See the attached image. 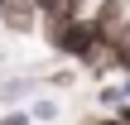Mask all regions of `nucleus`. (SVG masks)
Instances as JSON below:
<instances>
[{
    "mask_svg": "<svg viewBox=\"0 0 130 125\" xmlns=\"http://www.w3.org/2000/svg\"><path fill=\"white\" fill-rule=\"evenodd\" d=\"M48 82H53V87H72V82H77V77H72V72H68V67H63V72H53V77H48Z\"/></svg>",
    "mask_w": 130,
    "mask_h": 125,
    "instance_id": "obj_8",
    "label": "nucleus"
},
{
    "mask_svg": "<svg viewBox=\"0 0 130 125\" xmlns=\"http://www.w3.org/2000/svg\"><path fill=\"white\" fill-rule=\"evenodd\" d=\"M111 116H116V120H121V125H130V101H121V106H116Z\"/></svg>",
    "mask_w": 130,
    "mask_h": 125,
    "instance_id": "obj_9",
    "label": "nucleus"
},
{
    "mask_svg": "<svg viewBox=\"0 0 130 125\" xmlns=\"http://www.w3.org/2000/svg\"><path fill=\"white\" fill-rule=\"evenodd\" d=\"M92 19H96L101 29H111V34H116V29L130 19V10H125V0H96V5H92Z\"/></svg>",
    "mask_w": 130,
    "mask_h": 125,
    "instance_id": "obj_2",
    "label": "nucleus"
},
{
    "mask_svg": "<svg viewBox=\"0 0 130 125\" xmlns=\"http://www.w3.org/2000/svg\"><path fill=\"white\" fill-rule=\"evenodd\" d=\"M92 125H121V120H116V116H96Z\"/></svg>",
    "mask_w": 130,
    "mask_h": 125,
    "instance_id": "obj_11",
    "label": "nucleus"
},
{
    "mask_svg": "<svg viewBox=\"0 0 130 125\" xmlns=\"http://www.w3.org/2000/svg\"><path fill=\"white\" fill-rule=\"evenodd\" d=\"M96 101H101L106 111H116L121 101H130V96H125V82H111V87H101V92H96Z\"/></svg>",
    "mask_w": 130,
    "mask_h": 125,
    "instance_id": "obj_4",
    "label": "nucleus"
},
{
    "mask_svg": "<svg viewBox=\"0 0 130 125\" xmlns=\"http://www.w3.org/2000/svg\"><path fill=\"white\" fill-rule=\"evenodd\" d=\"M39 5L34 0H5V10H0V29L5 34H14V39H24V34H34L39 29Z\"/></svg>",
    "mask_w": 130,
    "mask_h": 125,
    "instance_id": "obj_1",
    "label": "nucleus"
},
{
    "mask_svg": "<svg viewBox=\"0 0 130 125\" xmlns=\"http://www.w3.org/2000/svg\"><path fill=\"white\" fill-rule=\"evenodd\" d=\"M92 5L96 0H63V10H72V14H92Z\"/></svg>",
    "mask_w": 130,
    "mask_h": 125,
    "instance_id": "obj_7",
    "label": "nucleus"
},
{
    "mask_svg": "<svg viewBox=\"0 0 130 125\" xmlns=\"http://www.w3.org/2000/svg\"><path fill=\"white\" fill-rule=\"evenodd\" d=\"M0 125H34V111H24V106H14V111H5Z\"/></svg>",
    "mask_w": 130,
    "mask_h": 125,
    "instance_id": "obj_6",
    "label": "nucleus"
},
{
    "mask_svg": "<svg viewBox=\"0 0 130 125\" xmlns=\"http://www.w3.org/2000/svg\"><path fill=\"white\" fill-rule=\"evenodd\" d=\"M34 5H39V14H48V10H58L63 0H34Z\"/></svg>",
    "mask_w": 130,
    "mask_h": 125,
    "instance_id": "obj_10",
    "label": "nucleus"
},
{
    "mask_svg": "<svg viewBox=\"0 0 130 125\" xmlns=\"http://www.w3.org/2000/svg\"><path fill=\"white\" fill-rule=\"evenodd\" d=\"M125 96H130V72H125Z\"/></svg>",
    "mask_w": 130,
    "mask_h": 125,
    "instance_id": "obj_12",
    "label": "nucleus"
},
{
    "mask_svg": "<svg viewBox=\"0 0 130 125\" xmlns=\"http://www.w3.org/2000/svg\"><path fill=\"white\" fill-rule=\"evenodd\" d=\"M0 10H5V0H0Z\"/></svg>",
    "mask_w": 130,
    "mask_h": 125,
    "instance_id": "obj_13",
    "label": "nucleus"
},
{
    "mask_svg": "<svg viewBox=\"0 0 130 125\" xmlns=\"http://www.w3.org/2000/svg\"><path fill=\"white\" fill-rule=\"evenodd\" d=\"M111 67L116 72H130V19L116 29V39H111Z\"/></svg>",
    "mask_w": 130,
    "mask_h": 125,
    "instance_id": "obj_3",
    "label": "nucleus"
},
{
    "mask_svg": "<svg viewBox=\"0 0 130 125\" xmlns=\"http://www.w3.org/2000/svg\"><path fill=\"white\" fill-rule=\"evenodd\" d=\"M29 111H34V120H43V125H48V120H58V101H48V96H39Z\"/></svg>",
    "mask_w": 130,
    "mask_h": 125,
    "instance_id": "obj_5",
    "label": "nucleus"
}]
</instances>
